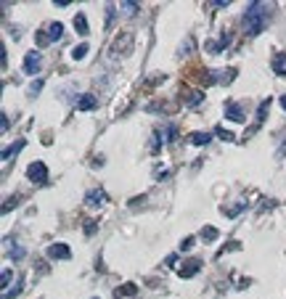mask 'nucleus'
Wrapping results in <instances>:
<instances>
[{"label": "nucleus", "instance_id": "obj_1", "mask_svg": "<svg viewBox=\"0 0 286 299\" xmlns=\"http://www.w3.org/2000/svg\"><path fill=\"white\" fill-rule=\"evenodd\" d=\"M267 16H270V11H267V3H260V0H254V3H249L246 6V11H244V30L249 35H260L265 30V24H267Z\"/></svg>", "mask_w": 286, "mask_h": 299}, {"label": "nucleus", "instance_id": "obj_2", "mask_svg": "<svg viewBox=\"0 0 286 299\" xmlns=\"http://www.w3.org/2000/svg\"><path fill=\"white\" fill-rule=\"evenodd\" d=\"M133 51H135V35L133 32H119L112 43V53L109 56L117 61V59H127Z\"/></svg>", "mask_w": 286, "mask_h": 299}, {"label": "nucleus", "instance_id": "obj_3", "mask_svg": "<svg viewBox=\"0 0 286 299\" xmlns=\"http://www.w3.org/2000/svg\"><path fill=\"white\" fill-rule=\"evenodd\" d=\"M27 177H30L32 183H45L48 180V167H45L43 162H32L30 167H27Z\"/></svg>", "mask_w": 286, "mask_h": 299}, {"label": "nucleus", "instance_id": "obj_4", "mask_svg": "<svg viewBox=\"0 0 286 299\" xmlns=\"http://www.w3.org/2000/svg\"><path fill=\"white\" fill-rule=\"evenodd\" d=\"M40 64H43V56H40V51H30V53L24 56V72H27V74L40 72Z\"/></svg>", "mask_w": 286, "mask_h": 299}, {"label": "nucleus", "instance_id": "obj_5", "mask_svg": "<svg viewBox=\"0 0 286 299\" xmlns=\"http://www.w3.org/2000/svg\"><path fill=\"white\" fill-rule=\"evenodd\" d=\"M48 257L51 259H69L72 257V249L67 244H51L48 246Z\"/></svg>", "mask_w": 286, "mask_h": 299}, {"label": "nucleus", "instance_id": "obj_6", "mask_svg": "<svg viewBox=\"0 0 286 299\" xmlns=\"http://www.w3.org/2000/svg\"><path fill=\"white\" fill-rule=\"evenodd\" d=\"M85 204H88V207H104V204H106V193L101 191V188L88 191V196H85Z\"/></svg>", "mask_w": 286, "mask_h": 299}, {"label": "nucleus", "instance_id": "obj_7", "mask_svg": "<svg viewBox=\"0 0 286 299\" xmlns=\"http://www.w3.org/2000/svg\"><path fill=\"white\" fill-rule=\"evenodd\" d=\"M96 106H98V101H96L93 93H82V96L77 98V111H90Z\"/></svg>", "mask_w": 286, "mask_h": 299}, {"label": "nucleus", "instance_id": "obj_8", "mask_svg": "<svg viewBox=\"0 0 286 299\" xmlns=\"http://www.w3.org/2000/svg\"><path fill=\"white\" fill-rule=\"evenodd\" d=\"M199 270H201V259H188L178 273H180V278H191V275H196Z\"/></svg>", "mask_w": 286, "mask_h": 299}, {"label": "nucleus", "instance_id": "obj_9", "mask_svg": "<svg viewBox=\"0 0 286 299\" xmlns=\"http://www.w3.org/2000/svg\"><path fill=\"white\" fill-rule=\"evenodd\" d=\"M225 117L233 119V122H244V111L238 104H225Z\"/></svg>", "mask_w": 286, "mask_h": 299}, {"label": "nucleus", "instance_id": "obj_10", "mask_svg": "<svg viewBox=\"0 0 286 299\" xmlns=\"http://www.w3.org/2000/svg\"><path fill=\"white\" fill-rule=\"evenodd\" d=\"M273 72L278 77H286V53H275L273 56Z\"/></svg>", "mask_w": 286, "mask_h": 299}, {"label": "nucleus", "instance_id": "obj_11", "mask_svg": "<svg viewBox=\"0 0 286 299\" xmlns=\"http://www.w3.org/2000/svg\"><path fill=\"white\" fill-rule=\"evenodd\" d=\"M135 291H138L135 283H125V286H117V288H114V296H117V299H119V296H133Z\"/></svg>", "mask_w": 286, "mask_h": 299}, {"label": "nucleus", "instance_id": "obj_12", "mask_svg": "<svg viewBox=\"0 0 286 299\" xmlns=\"http://www.w3.org/2000/svg\"><path fill=\"white\" fill-rule=\"evenodd\" d=\"M61 35H64V27H61L59 22L48 27V40H51V43H59V40H61Z\"/></svg>", "mask_w": 286, "mask_h": 299}, {"label": "nucleus", "instance_id": "obj_13", "mask_svg": "<svg viewBox=\"0 0 286 299\" xmlns=\"http://www.w3.org/2000/svg\"><path fill=\"white\" fill-rule=\"evenodd\" d=\"M119 8H122V14H125V16H135L141 6H138L135 0H125V3H119Z\"/></svg>", "mask_w": 286, "mask_h": 299}, {"label": "nucleus", "instance_id": "obj_14", "mask_svg": "<svg viewBox=\"0 0 286 299\" xmlns=\"http://www.w3.org/2000/svg\"><path fill=\"white\" fill-rule=\"evenodd\" d=\"M75 30L80 32V35H88L90 30H88V19H85V14H77L75 16Z\"/></svg>", "mask_w": 286, "mask_h": 299}, {"label": "nucleus", "instance_id": "obj_15", "mask_svg": "<svg viewBox=\"0 0 286 299\" xmlns=\"http://www.w3.org/2000/svg\"><path fill=\"white\" fill-rule=\"evenodd\" d=\"M209 138H212V135H207V133H191L188 141H191L193 146H207V143H209Z\"/></svg>", "mask_w": 286, "mask_h": 299}, {"label": "nucleus", "instance_id": "obj_16", "mask_svg": "<svg viewBox=\"0 0 286 299\" xmlns=\"http://www.w3.org/2000/svg\"><path fill=\"white\" fill-rule=\"evenodd\" d=\"M24 148V141H19V143H14V146H8V148H3V162H8V159H11L14 154H19Z\"/></svg>", "mask_w": 286, "mask_h": 299}, {"label": "nucleus", "instance_id": "obj_17", "mask_svg": "<svg viewBox=\"0 0 286 299\" xmlns=\"http://www.w3.org/2000/svg\"><path fill=\"white\" fill-rule=\"evenodd\" d=\"M85 56H88V45L85 43L77 45V48H72V59H75V61H82Z\"/></svg>", "mask_w": 286, "mask_h": 299}, {"label": "nucleus", "instance_id": "obj_18", "mask_svg": "<svg viewBox=\"0 0 286 299\" xmlns=\"http://www.w3.org/2000/svg\"><path fill=\"white\" fill-rule=\"evenodd\" d=\"M201 98H204V93H201V90H191L188 96H186V104H188V106H196Z\"/></svg>", "mask_w": 286, "mask_h": 299}, {"label": "nucleus", "instance_id": "obj_19", "mask_svg": "<svg viewBox=\"0 0 286 299\" xmlns=\"http://www.w3.org/2000/svg\"><path fill=\"white\" fill-rule=\"evenodd\" d=\"M217 236H220V233H217V228H212V225L201 228V238H207V241H215Z\"/></svg>", "mask_w": 286, "mask_h": 299}, {"label": "nucleus", "instance_id": "obj_20", "mask_svg": "<svg viewBox=\"0 0 286 299\" xmlns=\"http://www.w3.org/2000/svg\"><path fill=\"white\" fill-rule=\"evenodd\" d=\"M193 244H196V238H193V236H186V238L180 241V251H191Z\"/></svg>", "mask_w": 286, "mask_h": 299}, {"label": "nucleus", "instance_id": "obj_21", "mask_svg": "<svg viewBox=\"0 0 286 299\" xmlns=\"http://www.w3.org/2000/svg\"><path fill=\"white\" fill-rule=\"evenodd\" d=\"M267 106H270V101H262V104H260V109H257V125H260L262 119H265V114H267Z\"/></svg>", "mask_w": 286, "mask_h": 299}, {"label": "nucleus", "instance_id": "obj_22", "mask_svg": "<svg viewBox=\"0 0 286 299\" xmlns=\"http://www.w3.org/2000/svg\"><path fill=\"white\" fill-rule=\"evenodd\" d=\"M24 254H27L24 246H19V244H14V246H11V259H24Z\"/></svg>", "mask_w": 286, "mask_h": 299}, {"label": "nucleus", "instance_id": "obj_23", "mask_svg": "<svg viewBox=\"0 0 286 299\" xmlns=\"http://www.w3.org/2000/svg\"><path fill=\"white\" fill-rule=\"evenodd\" d=\"M22 288H24L22 283H19V286H14V291H6V294H3V299H16V296L22 294Z\"/></svg>", "mask_w": 286, "mask_h": 299}, {"label": "nucleus", "instance_id": "obj_24", "mask_svg": "<svg viewBox=\"0 0 286 299\" xmlns=\"http://www.w3.org/2000/svg\"><path fill=\"white\" fill-rule=\"evenodd\" d=\"M40 90H43V80H35L32 85H30V96H38Z\"/></svg>", "mask_w": 286, "mask_h": 299}, {"label": "nucleus", "instance_id": "obj_25", "mask_svg": "<svg viewBox=\"0 0 286 299\" xmlns=\"http://www.w3.org/2000/svg\"><path fill=\"white\" fill-rule=\"evenodd\" d=\"M175 138H178V127H175V125H170V127H167V143H172Z\"/></svg>", "mask_w": 286, "mask_h": 299}, {"label": "nucleus", "instance_id": "obj_26", "mask_svg": "<svg viewBox=\"0 0 286 299\" xmlns=\"http://www.w3.org/2000/svg\"><path fill=\"white\" fill-rule=\"evenodd\" d=\"M241 209H244V204H238V207H230V209H223V212L228 214V217H236V214L241 212Z\"/></svg>", "mask_w": 286, "mask_h": 299}, {"label": "nucleus", "instance_id": "obj_27", "mask_svg": "<svg viewBox=\"0 0 286 299\" xmlns=\"http://www.w3.org/2000/svg\"><path fill=\"white\" fill-rule=\"evenodd\" d=\"M217 135L223 138V141H233V133H228V130H223V127H217Z\"/></svg>", "mask_w": 286, "mask_h": 299}, {"label": "nucleus", "instance_id": "obj_28", "mask_svg": "<svg viewBox=\"0 0 286 299\" xmlns=\"http://www.w3.org/2000/svg\"><path fill=\"white\" fill-rule=\"evenodd\" d=\"M112 19H114V6H106V27H112Z\"/></svg>", "mask_w": 286, "mask_h": 299}, {"label": "nucleus", "instance_id": "obj_29", "mask_svg": "<svg viewBox=\"0 0 286 299\" xmlns=\"http://www.w3.org/2000/svg\"><path fill=\"white\" fill-rule=\"evenodd\" d=\"M0 281H3V283H0V286H8V283H11V270H3V278H0Z\"/></svg>", "mask_w": 286, "mask_h": 299}, {"label": "nucleus", "instance_id": "obj_30", "mask_svg": "<svg viewBox=\"0 0 286 299\" xmlns=\"http://www.w3.org/2000/svg\"><path fill=\"white\" fill-rule=\"evenodd\" d=\"M93 230H96V222H93V220H90V222H85V233H88V236H90Z\"/></svg>", "mask_w": 286, "mask_h": 299}, {"label": "nucleus", "instance_id": "obj_31", "mask_svg": "<svg viewBox=\"0 0 286 299\" xmlns=\"http://www.w3.org/2000/svg\"><path fill=\"white\" fill-rule=\"evenodd\" d=\"M281 106H283V111H286V96H281Z\"/></svg>", "mask_w": 286, "mask_h": 299}]
</instances>
